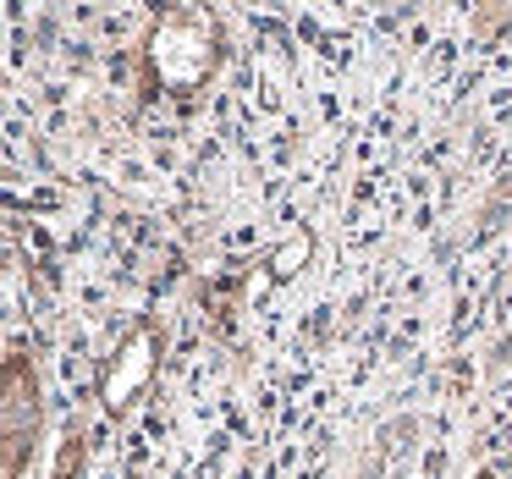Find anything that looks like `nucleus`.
<instances>
[{
	"label": "nucleus",
	"mask_w": 512,
	"mask_h": 479,
	"mask_svg": "<svg viewBox=\"0 0 512 479\" xmlns=\"http://www.w3.org/2000/svg\"><path fill=\"white\" fill-rule=\"evenodd\" d=\"M309 254H314V237H309V232H303V226H298V232H292L287 243H281L276 254H270V265H265V270H270V276H276V281H292V276H298L303 265H309Z\"/></svg>",
	"instance_id": "nucleus-1"
},
{
	"label": "nucleus",
	"mask_w": 512,
	"mask_h": 479,
	"mask_svg": "<svg viewBox=\"0 0 512 479\" xmlns=\"http://www.w3.org/2000/svg\"><path fill=\"white\" fill-rule=\"evenodd\" d=\"M479 479H501V474H479Z\"/></svg>",
	"instance_id": "nucleus-2"
}]
</instances>
